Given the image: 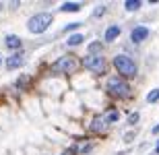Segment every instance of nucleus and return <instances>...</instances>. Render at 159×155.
<instances>
[{
    "instance_id": "nucleus-1",
    "label": "nucleus",
    "mask_w": 159,
    "mask_h": 155,
    "mask_svg": "<svg viewBox=\"0 0 159 155\" xmlns=\"http://www.w3.org/2000/svg\"><path fill=\"white\" fill-rule=\"evenodd\" d=\"M114 66H116V71L120 72V77H124V79H132L136 75L134 60L128 58V56H124V54H120V56L114 58Z\"/></svg>"
},
{
    "instance_id": "nucleus-2",
    "label": "nucleus",
    "mask_w": 159,
    "mask_h": 155,
    "mask_svg": "<svg viewBox=\"0 0 159 155\" xmlns=\"http://www.w3.org/2000/svg\"><path fill=\"white\" fill-rule=\"evenodd\" d=\"M50 25H52V15L50 12H39V15H35L27 21V29L31 33H43Z\"/></svg>"
},
{
    "instance_id": "nucleus-3",
    "label": "nucleus",
    "mask_w": 159,
    "mask_h": 155,
    "mask_svg": "<svg viewBox=\"0 0 159 155\" xmlns=\"http://www.w3.org/2000/svg\"><path fill=\"white\" fill-rule=\"evenodd\" d=\"M79 66H81V62H79L75 56H62L60 60H56L54 62V72H62V75H70V72H75V71H79Z\"/></svg>"
},
{
    "instance_id": "nucleus-4",
    "label": "nucleus",
    "mask_w": 159,
    "mask_h": 155,
    "mask_svg": "<svg viewBox=\"0 0 159 155\" xmlns=\"http://www.w3.org/2000/svg\"><path fill=\"white\" fill-rule=\"evenodd\" d=\"M107 91H110L114 97H128L130 95L128 83L120 77H110L107 79Z\"/></svg>"
},
{
    "instance_id": "nucleus-5",
    "label": "nucleus",
    "mask_w": 159,
    "mask_h": 155,
    "mask_svg": "<svg viewBox=\"0 0 159 155\" xmlns=\"http://www.w3.org/2000/svg\"><path fill=\"white\" fill-rule=\"evenodd\" d=\"M83 66H85L89 72H93V75L106 72V60L101 58V54H99V56H91V54H89L87 58L83 60Z\"/></svg>"
},
{
    "instance_id": "nucleus-6",
    "label": "nucleus",
    "mask_w": 159,
    "mask_h": 155,
    "mask_svg": "<svg viewBox=\"0 0 159 155\" xmlns=\"http://www.w3.org/2000/svg\"><path fill=\"white\" fill-rule=\"evenodd\" d=\"M23 62H25V54L19 50V52H15V54H11L8 56V60H6V68H19V66H23Z\"/></svg>"
},
{
    "instance_id": "nucleus-7",
    "label": "nucleus",
    "mask_w": 159,
    "mask_h": 155,
    "mask_svg": "<svg viewBox=\"0 0 159 155\" xmlns=\"http://www.w3.org/2000/svg\"><path fill=\"white\" fill-rule=\"evenodd\" d=\"M149 37V29L147 27H134V29H132V33H130V39H132V42L134 43H141V42H145V39H147Z\"/></svg>"
},
{
    "instance_id": "nucleus-8",
    "label": "nucleus",
    "mask_w": 159,
    "mask_h": 155,
    "mask_svg": "<svg viewBox=\"0 0 159 155\" xmlns=\"http://www.w3.org/2000/svg\"><path fill=\"white\" fill-rule=\"evenodd\" d=\"M91 132H95V134H103L106 132V122H103L101 116H95L91 120Z\"/></svg>"
},
{
    "instance_id": "nucleus-9",
    "label": "nucleus",
    "mask_w": 159,
    "mask_h": 155,
    "mask_svg": "<svg viewBox=\"0 0 159 155\" xmlns=\"http://www.w3.org/2000/svg\"><path fill=\"white\" fill-rule=\"evenodd\" d=\"M4 43H6V48L15 50V52H19V50H21V46H23V42H21V39H19L17 35H6Z\"/></svg>"
},
{
    "instance_id": "nucleus-10",
    "label": "nucleus",
    "mask_w": 159,
    "mask_h": 155,
    "mask_svg": "<svg viewBox=\"0 0 159 155\" xmlns=\"http://www.w3.org/2000/svg\"><path fill=\"white\" fill-rule=\"evenodd\" d=\"M91 149H93V143H91V141H81V143H77L70 151L72 153H89Z\"/></svg>"
},
{
    "instance_id": "nucleus-11",
    "label": "nucleus",
    "mask_w": 159,
    "mask_h": 155,
    "mask_svg": "<svg viewBox=\"0 0 159 155\" xmlns=\"http://www.w3.org/2000/svg\"><path fill=\"white\" fill-rule=\"evenodd\" d=\"M118 35H120V27L118 25H112V27L106 29V42H114Z\"/></svg>"
},
{
    "instance_id": "nucleus-12",
    "label": "nucleus",
    "mask_w": 159,
    "mask_h": 155,
    "mask_svg": "<svg viewBox=\"0 0 159 155\" xmlns=\"http://www.w3.org/2000/svg\"><path fill=\"white\" fill-rule=\"evenodd\" d=\"M118 116H120L118 110H107L101 118H103V122H106V124H112V122H118Z\"/></svg>"
},
{
    "instance_id": "nucleus-13",
    "label": "nucleus",
    "mask_w": 159,
    "mask_h": 155,
    "mask_svg": "<svg viewBox=\"0 0 159 155\" xmlns=\"http://www.w3.org/2000/svg\"><path fill=\"white\" fill-rule=\"evenodd\" d=\"M81 8H83V4H79V2H68V4L60 6V12H79Z\"/></svg>"
},
{
    "instance_id": "nucleus-14",
    "label": "nucleus",
    "mask_w": 159,
    "mask_h": 155,
    "mask_svg": "<svg viewBox=\"0 0 159 155\" xmlns=\"http://www.w3.org/2000/svg\"><path fill=\"white\" fill-rule=\"evenodd\" d=\"M85 42V35H81V33H75V35H70L68 39H66V46H79V43H83Z\"/></svg>"
},
{
    "instance_id": "nucleus-15",
    "label": "nucleus",
    "mask_w": 159,
    "mask_h": 155,
    "mask_svg": "<svg viewBox=\"0 0 159 155\" xmlns=\"http://www.w3.org/2000/svg\"><path fill=\"white\" fill-rule=\"evenodd\" d=\"M101 48H103V43H101V42H91V43H89V54H91V56H99Z\"/></svg>"
},
{
    "instance_id": "nucleus-16",
    "label": "nucleus",
    "mask_w": 159,
    "mask_h": 155,
    "mask_svg": "<svg viewBox=\"0 0 159 155\" xmlns=\"http://www.w3.org/2000/svg\"><path fill=\"white\" fill-rule=\"evenodd\" d=\"M124 8L126 11H139L141 8V0H126L124 2Z\"/></svg>"
},
{
    "instance_id": "nucleus-17",
    "label": "nucleus",
    "mask_w": 159,
    "mask_h": 155,
    "mask_svg": "<svg viewBox=\"0 0 159 155\" xmlns=\"http://www.w3.org/2000/svg\"><path fill=\"white\" fill-rule=\"evenodd\" d=\"M159 102V89H153L147 95V103H157Z\"/></svg>"
},
{
    "instance_id": "nucleus-18",
    "label": "nucleus",
    "mask_w": 159,
    "mask_h": 155,
    "mask_svg": "<svg viewBox=\"0 0 159 155\" xmlns=\"http://www.w3.org/2000/svg\"><path fill=\"white\" fill-rule=\"evenodd\" d=\"M103 12H106V6H97V8H95V12H93V17H101Z\"/></svg>"
},
{
    "instance_id": "nucleus-19",
    "label": "nucleus",
    "mask_w": 159,
    "mask_h": 155,
    "mask_svg": "<svg viewBox=\"0 0 159 155\" xmlns=\"http://www.w3.org/2000/svg\"><path fill=\"white\" fill-rule=\"evenodd\" d=\"M128 122H130V124H136V122H139V114H130V118H128Z\"/></svg>"
},
{
    "instance_id": "nucleus-20",
    "label": "nucleus",
    "mask_w": 159,
    "mask_h": 155,
    "mask_svg": "<svg viewBox=\"0 0 159 155\" xmlns=\"http://www.w3.org/2000/svg\"><path fill=\"white\" fill-rule=\"evenodd\" d=\"M132 139H134V132H126V134H124V141H126V143L132 141Z\"/></svg>"
},
{
    "instance_id": "nucleus-21",
    "label": "nucleus",
    "mask_w": 159,
    "mask_h": 155,
    "mask_svg": "<svg viewBox=\"0 0 159 155\" xmlns=\"http://www.w3.org/2000/svg\"><path fill=\"white\" fill-rule=\"evenodd\" d=\"M79 23H70V25H66V31H70V29H77Z\"/></svg>"
},
{
    "instance_id": "nucleus-22",
    "label": "nucleus",
    "mask_w": 159,
    "mask_h": 155,
    "mask_svg": "<svg viewBox=\"0 0 159 155\" xmlns=\"http://www.w3.org/2000/svg\"><path fill=\"white\" fill-rule=\"evenodd\" d=\"M153 132H155V134H157V132H159V124H157V126H155V128H153Z\"/></svg>"
},
{
    "instance_id": "nucleus-23",
    "label": "nucleus",
    "mask_w": 159,
    "mask_h": 155,
    "mask_svg": "<svg viewBox=\"0 0 159 155\" xmlns=\"http://www.w3.org/2000/svg\"><path fill=\"white\" fill-rule=\"evenodd\" d=\"M155 153H157V155H159V143H157V147H155Z\"/></svg>"
},
{
    "instance_id": "nucleus-24",
    "label": "nucleus",
    "mask_w": 159,
    "mask_h": 155,
    "mask_svg": "<svg viewBox=\"0 0 159 155\" xmlns=\"http://www.w3.org/2000/svg\"><path fill=\"white\" fill-rule=\"evenodd\" d=\"M66 155H75V153H72V151H68V153H66Z\"/></svg>"
},
{
    "instance_id": "nucleus-25",
    "label": "nucleus",
    "mask_w": 159,
    "mask_h": 155,
    "mask_svg": "<svg viewBox=\"0 0 159 155\" xmlns=\"http://www.w3.org/2000/svg\"><path fill=\"white\" fill-rule=\"evenodd\" d=\"M0 62H2V58H0Z\"/></svg>"
},
{
    "instance_id": "nucleus-26",
    "label": "nucleus",
    "mask_w": 159,
    "mask_h": 155,
    "mask_svg": "<svg viewBox=\"0 0 159 155\" xmlns=\"http://www.w3.org/2000/svg\"><path fill=\"white\" fill-rule=\"evenodd\" d=\"M0 8H2V6H0Z\"/></svg>"
}]
</instances>
